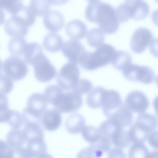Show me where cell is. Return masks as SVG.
I'll return each mask as SVG.
<instances>
[{"label":"cell","mask_w":158,"mask_h":158,"mask_svg":"<svg viewBox=\"0 0 158 158\" xmlns=\"http://www.w3.org/2000/svg\"><path fill=\"white\" fill-rule=\"evenodd\" d=\"M111 142L110 139L101 134L98 139L95 143H90L89 147L94 158L101 157L104 152L110 150Z\"/></svg>","instance_id":"d4e9b609"},{"label":"cell","mask_w":158,"mask_h":158,"mask_svg":"<svg viewBox=\"0 0 158 158\" xmlns=\"http://www.w3.org/2000/svg\"><path fill=\"white\" fill-rule=\"evenodd\" d=\"M114 120L123 128L131 125L133 120L132 111L128 108L125 103L108 118Z\"/></svg>","instance_id":"ffe728a7"},{"label":"cell","mask_w":158,"mask_h":158,"mask_svg":"<svg viewBox=\"0 0 158 158\" xmlns=\"http://www.w3.org/2000/svg\"><path fill=\"white\" fill-rule=\"evenodd\" d=\"M13 86V81L7 76L1 73V94L5 95L9 94L12 90Z\"/></svg>","instance_id":"74e56055"},{"label":"cell","mask_w":158,"mask_h":158,"mask_svg":"<svg viewBox=\"0 0 158 158\" xmlns=\"http://www.w3.org/2000/svg\"><path fill=\"white\" fill-rule=\"evenodd\" d=\"M148 140L151 146L158 149V131H155L150 133L148 136Z\"/></svg>","instance_id":"ab89813d"},{"label":"cell","mask_w":158,"mask_h":158,"mask_svg":"<svg viewBox=\"0 0 158 158\" xmlns=\"http://www.w3.org/2000/svg\"><path fill=\"white\" fill-rule=\"evenodd\" d=\"M116 52L112 45L107 44H103L94 52L86 51L79 64L85 70H95L111 63Z\"/></svg>","instance_id":"3957f363"},{"label":"cell","mask_w":158,"mask_h":158,"mask_svg":"<svg viewBox=\"0 0 158 158\" xmlns=\"http://www.w3.org/2000/svg\"><path fill=\"white\" fill-rule=\"evenodd\" d=\"M122 72L124 77L128 80L145 84L152 83L155 78L153 71L146 66L132 64L124 69Z\"/></svg>","instance_id":"52a82bcc"},{"label":"cell","mask_w":158,"mask_h":158,"mask_svg":"<svg viewBox=\"0 0 158 158\" xmlns=\"http://www.w3.org/2000/svg\"><path fill=\"white\" fill-rule=\"evenodd\" d=\"M15 15L20 18L29 27L32 26L35 20V15L28 6L23 5Z\"/></svg>","instance_id":"d590c367"},{"label":"cell","mask_w":158,"mask_h":158,"mask_svg":"<svg viewBox=\"0 0 158 158\" xmlns=\"http://www.w3.org/2000/svg\"><path fill=\"white\" fill-rule=\"evenodd\" d=\"M28 71L26 62L19 56H10L1 63V73L7 76L13 81L23 78Z\"/></svg>","instance_id":"5b68a950"},{"label":"cell","mask_w":158,"mask_h":158,"mask_svg":"<svg viewBox=\"0 0 158 158\" xmlns=\"http://www.w3.org/2000/svg\"><path fill=\"white\" fill-rule=\"evenodd\" d=\"M28 6L35 16H44L49 11L50 4L48 1L33 0Z\"/></svg>","instance_id":"1f68e13d"},{"label":"cell","mask_w":158,"mask_h":158,"mask_svg":"<svg viewBox=\"0 0 158 158\" xmlns=\"http://www.w3.org/2000/svg\"><path fill=\"white\" fill-rule=\"evenodd\" d=\"M132 57L128 52L123 51H117L111 64L115 68L123 71L126 67L132 64Z\"/></svg>","instance_id":"83f0119b"},{"label":"cell","mask_w":158,"mask_h":158,"mask_svg":"<svg viewBox=\"0 0 158 158\" xmlns=\"http://www.w3.org/2000/svg\"><path fill=\"white\" fill-rule=\"evenodd\" d=\"M149 49L154 56L158 58V38L152 39L150 44Z\"/></svg>","instance_id":"60d3db41"},{"label":"cell","mask_w":158,"mask_h":158,"mask_svg":"<svg viewBox=\"0 0 158 158\" xmlns=\"http://www.w3.org/2000/svg\"><path fill=\"white\" fill-rule=\"evenodd\" d=\"M152 19L154 23L158 26V8L152 12Z\"/></svg>","instance_id":"ee69618b"},{"label":"cell","mask_w":158,"mask_h":158,"mask_svg":"<svg viewBox=\"0 0 158 158\" xmlns=\"http://www.w3.org/2000/svg\"><path fill=\"white\" fill-rule=\"evenodd\" d=\"M110 141L114 146L120 148H126L131 143L128 131L123 128L115 132L111 137Z\"/></svg>","instance_id":"f1b7e54d"},{"label":"cell","mask_w":158,"mask_h":158,"mask_svg":"<svg viewBox=\"0 0 158 158\" xmlns=\"http://www.w3.org/2000/svg\"><path fill=\"white\" fill-rule=\"evenodd\" d=\"M63 40L59 34L55 32H49L44 37L43 45L47 51L56 52L60 51L63 45Z\"/></svg>","instance_id":"7402d4cb"},{"label":"cell","mask_w":158,"mask_h":158,"mask_svg":"<svg viewBox=\"0 0 158 158\" xmlns=\"http://www.w3.org/2000/svg\"><path fill=\"white\" fill-rule=\"evenodd\" d=\"M61 122L60 112L55 108L46 109L42 114L41 126L46 131H52L56 130Z\"/></svg>","instance_id":"9a60e30c"},{"label":"cell","mask_w":158,"mask_h":158,"mask_svg":"<svg viewBox=\"0 0 158 158\" xmlns=\"http://www.w3.org/2000/svg\"><path fill=\"white\" fill-rule=\"evenodd\" d=\"M23 5L20 0H0L1 9L5 10L11 15L16 14Z\"/></svg>","instance_id":"836d02e7"},{"label":"cell","mask_w":158,"mask_h":158,"mask_svg":"<svg viewBox=\"0 0 158 158\" xmlns=\"http://www.w3.org/2000/svg\"><path fill=\"white\" fill-rule=\"evenodd\" d=\"M153 105L155 112L158 116V95L154 99Z\"/></svg>","instance_id":"f6af8a7d"},{"label":"cell","mask_w":158,"mask_h":158,"mask_svg":"<svg viewBox=\"0 0 158 158\" xmlns=\"http://www.w3.org/2000/svg\"><path fill=\"white\" fill-rule=\"evenodd\" d=\"M93 152L89 148L81 150L78 153L76 158H94Z\"/></svg>","instance_id":"b9f144b4"},{"label":"cell","mask_w":158,"mask_h":158,"mask_svg":"<svg viewBox=\"0 0 158 158\" xmlns=\"http://www.w3.org/2000/svg\"><path fill=\"white\" fill-rule=\"evenodd\" d=\"M48 103L44 94L34 93L28 98L26 107L32 114L41 118L42 114L46 110Z\"/></svg>","instance_id":"2e32d148"},{"label":"cell","mask_w":158,"mask_h":158,"mask_svg":"<svg viewBox=\"0 0 158 158\" xmlns=\"http://www.w3.org/2000/svg\"><path fill=\"white\" fill-rule=\"evenodd\" d=\"M152 32L148 28L140 27L134 31L130 41L131 50L136 53L143 52L152 40Z\"/></svg>","instance_id":"9c48e42d"},{"label":"cell","mask_w":158,"mask_h":158,"mask_svg":"<svg viewBox=\"0 0 158 158\" xmlns=\"http://www.w3.org/2000/svg\"><path fill=\"white\" fill-rule=\"evenodd\" d=\"M43 23L48 30L52 32H56L63 27L64 17L59 11L51 10L44 16Z\"/></svg>","instance_id":"e0dca14e"},{"label":"cell","mask_w":158,"mask_h":158,"mask_svg":"<svg viewBox=\"0 0 158 158\" xmlns=\"http://www.w3.org/2000/svg\"></svg>","instance_id":"681fc988"},{"label":"cell","mask_w":158,"mask_h":158,"mask_svg":"<svg viewBox=\"0 0 158 158\" xmlns=\"http://www.w3.org/2000/svg\"><path fill=\"white\" fill-rule=\"evenodd\" d=\"M27 44L23 36L13 37L8 42V49L12 55L20 57L23 56Z\"/></svg>","instance_id":"484cf974"},{"label":"cell","mask_w":158,"mask_h":158,"mask_svg":"<svg viewBox=\"0 0 158 158\" xmlns=\"http://www.w3.org/2000/svg\"><path fill=\"white\" fill-rule=\"evenodd\" d=\"M86 39L89 46L94 48H98L104 43L105 35L100 28H93L88 32Z\"/></svg>","instance_id":"f546056e"},{"label":"cell","mask_w":158,"mask_h":158,"mask_svg":"<svg viewBox=\"0 0 158 158\" xmlns=\"http://www.w3.org/2000/svg\"><path fill=\"white\" fill-rule=\"evenodd\" d=\"M68 35L72 39L79 40L84 38L87 32V27L82 21L74 19L69 21L65 26Z\"/></svg>","instance_id":"ac0fdd59"},{"label":"cell","mask_w":158,"mask_h":158,"mask_svg":"<svg viewBox=\"0 0 158 158\" xmlns=\"http://www.w3.org/2000/svg\"><path fill=\"white\" fill-rule=\"evenodd\" d=\"M92 22L97 23L100 28L106 34H112L118 29L119 22L115 9L111 5L101 1Z\"/></svg>","instance_id":"277c9868"},{"label":"cell","mask_w":158,"mask_h":158,"mask_svg":"<svg viewBox=\"0 0 158 158\" xmlns=\"http://www.w3.org/2000/svg\"><path fill=\"white\" fill-rule=\"evenodd\" d=\"M107 158H127V157L123 150L120 148H114L108 152Z\"/></svg>","instance_id":"f35d334b"},{"label":"cell","mask_w":158,"mask_h":158,"mask_svg":"<svg viewBox=\"0 0 158 158\" xmlns=\"http://www.w3.org/2000/svg\"><path fill=\"white\" fill-rule=\"evenodd\" d=\"M32 66L35 77L39 82H49L56 75V69L44 53L38 57Z\"/></svg>","instance_id":"ba28073f"},{"label":"cell","mask_w":158,"mask_h":158,"mask_svg":"<svg viewBox=\"0 0 158 158\" xmlns=\"http://www.w3.org/2000/svg\"><path fill=\"white\" fill-rule=\"evenodd\" d=\"M6 33L13 37L24 36L27 33L28 27L20 18L15 15H11L4 22Z\"/></svg>","instance_id":"4fadbf2b"},{"label":"cell","mask_w":158,"mask_h":158,"mask_svg":"<svg viewBox=\"0 0 158 158\" xmlns=\"http://www.w3.org/2000/svg\"><path fill=\"white\" fill-rule=\"evenodd\" d=\"M106 90L100 86H97L94 88L86 98V102L88 106L92 109H97L102 107Z\"/></svg>","instance_id":"603a6c76"},{"label":"cell","mask_w":158,"mask_h":158,"mask_svg":"<svg viewBox=\"0 0 158 158\" xmlns=\"http://www.w3.org/2000/svg\"><path fill=\"white\" fill-rule=\"evenodd\" d=\"M149 153L146 146L142 143H133L129 151V158H148Z\"/></svg>","instance_id":"d6a6232c"},{"label":"cell","mask_w":158,"mask_h":158,"mask_svg":"<svg viewBox=\"0 0 158 158\" xmlns=\"http://www.w3.org/2000/svg\"><path fill=\"white\" fill-rule=\"evenodd\" d=\"M38 158H54L50 154L45 152L43 153Z\"/></svg>","instance_id":"7dc6e473"},{"label":"cell","mask_w":158,"mask_h":158,"mask_svg":"<svg viewBox=\"0 0 158 158\" xmlns=\"http://www.w3.org/2000/svg\"><path fill=\"white\" fill-rule=\"evenodd\" d=\"M64 91L59 86L51 85L47 88L44 94L48 102L59 112L66 113L77 111L82 106V97L72 91Z\"/></svg>","instance_id":"6da1fadb"},{"label":"cell","mask_w":158,"mask_h":158,"mask_svg":"<svg viewBox=\"0 0 158 158\" xmlns=\"http://www.w3.org/2000/svg\"><path fill=\"white\" fill-rule=\"evenodd\" d=\"M43 53L42 47L39 43H28L23 56V59L26 63L32 65L38 57Z\"/></svg>","instance_id":"4316f807"},{"label":"cell","mask_w":158,"mask_h":158,"mask_svg":"<svg viewBox=\"0 0 158 158\" xmlns=\"http://www.w3.org/2000/svg\"><path fill=\"white\" fill-rule=\"evenodd\" d=\"M125 104L131 111L140 114L144 113L147 110L149 102L144 93L139 91L135 90L127 94Z\"/></svg>","instance_id":"30bf717a"},{"label":"cell","mask_w":158,"mask_h":158,"mask_svg":"<svg viewBox=\"0 0 158 158\" xmlns=\"http://www.w3.org/2000/svg\"><path fill=\"white\" fill-rule=\"evenodd\" d=\"M128 131L130 140L133 143H143L151 133L147 127L136 121L131 126Z\"/></svg>","instance_id":"d6986e66"},{"label":"cell","mask_w":158,"mask_h":158,"mask_svg":"<svg viewBox=\"0 0 158 158\" xmlns=\"http://www.w3.org/2000/svg\"><path fill=\"white\" fill-rule=\"evenodd\" d=\"M117 19L119 22H125L132 19L131 11L130 0H126L115 9Z\"/></svg>","instance_id":"4dcf8cb0"},{"label":"cell","mask_w":158,"mask_h":158,"mask_svg":"<svg viewBox=\"0 0 158 158\" xmlns=\"http://www.w3.org/2000/svg\"><path fill=\"white\" fill-rule=\"evenodd\" d=\"M148 158H158V150H154L149 152Z\"/></svg>","instance_id":"bcb514c9"},{"label":"cell","mask_w":158,"mask_h":158,"mask_svg":"<svg viewBox=\"0 0 158 158\" xmlns=\"http://www.w3.org/2000/svg\"><path fill=\"white\" fill-rule=\"evenodd\" d=\"M80 70L76 64L68 62L60 68L56 77L58 86L64 91H72L79 80Z\"/></svg>","instance_id":"8992f818"},{"label":"cell","mask_w":158,"mask_h":158,"mask_svg":"<svg viewBox=\"0 0 158 158\" xmlns=\"http://www.w3.org/2000/svg\"><path fill=\"white\" fill-rule=\"evenodd\" d=\"M26 142L25 150L31 158H38L46 152L47 145L41 126L28 123L24 124L22 129Z\"/></svg>","instance_id":"7a4b0ae2"},{"label":"cell","mask_w":158,"mask_h":158,"mask_svg":"<svg viewBox=\"0 0 158 158\" xmlns=\"http://www.w3.org/2000/svg\"><path fill=\"white\" fill-rule=\"evenodd\" d=\"M81 134L84 139L91 143L97 141L101 135L99 129L92 126H85L81 131Z\"/></svg>","instance_id":"e575fe53"},{"label":"cell","mask_w":158,"mask_h":158,"mask_svg":"<svg viewBox=\"0 0 158 158\" xmlns=\"http://www.w3.org/2000/svg\"><path fill=\"white\" fill-rule=\"evenodd\" d=\"M0 123H6L15 129L20 128L24 123L22 114L17 111L9 109L7 104L1 105Z\"/></svg>","instance_id":"5bb4252c"},{"label":"cell","mask_w":158,"mask_h":158,"mask_svg":"<svg viewBox=\"0 0 158 158\" xmlns=\"http://www.w3.org/2000/svg\"><path fill=\"white\" fill-rule=\"evenodd\" d=\"M85 121L84 117L77 113L70 114L65 122L66 129L72 134H77L81 132L85 126Z\"/></svg>","instance_id":"44dd1931"},{"label":"cell","mask_w":158,"mask_h":158,"mask_svg":"<svg viewBox=\"0 0 158 158\" xmlns=\"http://www.w3.org/2000/svg\"><path fill=\"white\" fill-rule=\"evenodd\" d=\"M132 11V19L141 20L147 17L150 12L149 6L147 3L142 0H130Z\"/></svg>","instance_id":"cb8c5ba5"},{"label":"cell","mask_w":158,"mask_h":158,"mask_svg":"<svg viewBox=\"0 0 158 158\" xmlns=\"http://www.w3.org/2000/svg\"><path fill=\"white\" fill-rule=\"evenodd\" d=\"M13 149L14 152L11 158H31L24 150L21 149Z\"/></svg>","instance_id":"7bdbcfd3"},{"label":"cell","mask_w":158,"mask_h":158,"mask_svg":"<svg viewBox=\"0 0 158 158\" xmlns=\"http://www.w3.org/2000/svg\"><path fill=\"white\" fill-rule=\"evenodd\" d=\"M156 82L157 86H158V75L156 77Z\"/></svg>","instance_id":"c3c4849f"},{"label":"cell","mask_w":158,"mask_h":158,"mask_svg":"<svg viewBox=\"0 0 158 158\" xmlns=\"http://www.w3.org/2000/svg\"><path fill=\"white\" fill-rule=\"evenodd\" d=\"M61 51L69 62L77 64H79L86 51L83 45L79 41L70 39L64 43Z\"/></svg>","instance_id":"8fae6325"},{"label":"cell","mask_w":158,"mask_h":158,"mask_svg":"<svg viewBox=\"0 0 158 158\" xmlns=\"http://www.w3.org/2000/svg\"><path fill=\"white\" fill-rule=\"evenodd\" d=\"M93 85L91 81L87 79H79L72 90L81 95L89 93L92 89Z\"/></svg>","instance_id":"8d00e7d4"},{"label":"cell","mask_w":158,"mask_h":158,"mask_svg":"<svg viewBox=\"0 0 158 158\" xmlns=\"http://www.w3.org/2000/svg\"><path fill=\"white\" fill-rule=\"evenodd\" d=\"M123 103L121 96L118 91L113 89H106L102 107L104 114L108 118Z\"/></svg>","instance_id":"7c38bea8"}]
</instances>
